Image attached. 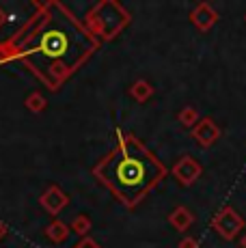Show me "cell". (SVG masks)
Returning <instances> with one entry per match:
<instances>
[{"mask_svg":"<svg viewBox=\"0 0 246 248\" xmlns=\"http://www.w3.org/2000/svg\"><path fill=\"white\" fill-rule=\"evenodd\" d=\"M214 227L218 229L227 240H231V237H233L235 233L242 229V220H240V216H238V214H233L231 209H225V212L220 214L218 220L214 222Z\"/></svg>","mask_w":246,"mask_h":248,"instance_id":"3957f363","label":"cell"},{"mask_svg":"<svg viewBox=\"0 0 246 248\" xmlns=\"http://www.w3.org/2000/svg\"><path fill=\"white\" fill-rule=\"evenodd\" d=\"M104 164H110V177H106V181L123 199L125 192H130V203L136 201L140 192L149 190L162 175V169L149 154H132L130 149H121L115 158L106 160Z\"/></svg>","mask_w":246,"mask_h":248,"instance_id":"6da1fadb","label":"cell"},{"mask_svg":"<svg viewBox=\"0 0 246 248\" xmlns=\"http://www.w3.org/2000/svg\"><path fill=\"white\" fill-rule=\"evenodd\" d=\"M26 106H28V108H31V110L39 112V110H44V108H46V99H44V97H41V95H39V93H32V95H31V97H28V99H26Z\"/></svg>","mask_w":246,"mask_h":248,"instance_id":"30bf717a","label":"cell"},{"mask_svg":"<svg viewBox=\"0 0 246 248\" xmlns=\"http://www.w3.org/2000/svg\"><path fill=\"white\" fill-rule=\"evenodd\" d=\"M171 222H173V225L177 227V229H186V227L192 222V216H190V214H188L184 207H179L177 212H175L173 216H171Z\"/></svg>","mask_w":246,"mask_h":248,"instance_id":"9c48e42d","label":"cell"},{"mask_svg":"<svg viewBox=\"0 0 246 248\" xmlns=\"http://www.w3.org/2000/svg\"><path fill=\"white\" fill-rule=\"evenodd\" d=\"M46 235H48L52 242H63L65 237H67V227H65L63 222H52L48 227V231H46Z\"/></svg>","mask_w":246,"mask_h":248,"instance_id":"ba28073f","label":"cell"},{"mask_svg":"<svg viewBox=\"0 0 246 248\" xmlns=\"http://www.w3.org/2000/svg\"><path fill=\"white\" fill-rule=\"evenodd\" d=\"M39 47H41V52H44L46 56L56 59V56L65 54V50H67V37H65L61 31H50V32H46V35L41 37Z\"/></svg>","mask_w":246,"mask_h":248,"instance_id":"7a4b0ae2","label":"cell"},{"mask_svg":"<svg viewBox=\"0 0 246 248\" xmlns=\"http://www.w3.org/2000/svg\"><path fill=\"white\" fill-rule=\"evenodd\" d=\"M41 205H44L50 214H59L61 209L67 205V197H65L56 186H52V188H48L44 192V197H41Z\"/></svg>","mask_w":246,"mask_h":248,"instance_id":"277c9868","label":"cell"},{"mask_svg":"<svg viewBox=\"0 0 246 248\" xmlns=\"http://www.w3.org/2000/svg\"><path fill=\"white\" fill-rule=\"evenodd\" d=\"M216 136H218V127H216L210 119H205V121L195 130V138L201 142V145H212Z\"/></svg>","mask_w":246,"mask_h":248,"instance_id":"8992f818","label":"cell"},{"mask_svg":"<svg viewBox=\"0 0 246 248\" xmlns=\"http://www.w3.org/2000/svg\"><path fill=\"white\" fill-rule=\"evenodd\" d=\"M242 244H244V248H246V237H244V242H242Z\"/></svg>","mask_w":246,"mask_h":248,"instance_id":"2e32d148","label":"cell"},{"mask_svg":"<svg viewBox=\"0 0 246 248\" xmlns=\"http://www.w3.org/2000/svg\"><path fill=\"white\" fill-rule=\"evenodd\" d=\"M143 91H151V89H149V84L138 82V84H136V87H134V95H136V97H138V99H145V97H143Z\"/></svg>","mask_w":246,"mask_h":248,"instance_id":"7c38bea8","label":"cell"},{"mask_svg":"<svg viewBox=\"0 0 246 248\" xmlns=\"http://www.w3.org/2000/svg\"><path fill=\"white\" fill-rule=\"evenodd\" d=\"M4 233H7V227H4L2 222H0V240H2V237H4Z\"/></svg>","mask_w":246,"mask_h":248,"instance_id":"5bb4252c","label":"cell"},{"mask_svg":"<svg viewBox=\"0 0 246 248\" xmlns=\"http://www.w3.org/2000/svg\"><path fill=\"white\" fill-rule=\"evenodd\" d=\"M2 20H4V13H2V11H0V24H2Z\"/></svg>","mask_w":246,"mask_h":248,"instance_id":"9a60e30c","label":"cell"},{"mask_svg":"<svg viewBox=\"0 0 246 248\" xmlns=\"http://www.w3.org/2000/svg\"><path fill=\"white\" fill-rule=\"evenodd\" d=\"M89 218L87 216H80V218H76L74 220V231H78V233H84V231H89Z\"/></svg>","mask_w":246,"mask_h":248,"instance_id":"8fae6325","label":"cell"},{"mask_svg":"<svg viewBox=\"0 0 246 248\" xmlns=\"http://www.w3.org/2000/svg\"><path fill=\"white\" fill-rule=\"evenodd\" d=\"M201 173V166H197L192 160H182L177 166H175V175H177L179 179L184 181V184H190V181H195V177Z\"/></svg>","mask_w":246,"mask_h":248,"instance_id":"5b68a950","label":"cell"},{"mask_svg":"<svg viewBox=\"0 0 246 248\" xmlns=\"http://www.w3.org/2000/svg\"><path fill=\"white\" fill-rule=\"evenodd\" d=\"M76 248H99V246H97L93 240H84V242H80V244L76 246Z\"/></svg>","mask_w":246,"mask_h":248,"instance_id":"4fadbf2b","label":"cell"},{"mask_svg":"<svg viewBox=\"0 0 246 248\" xmlns=\"http://www.w3.org/2000/svg\"><path fill=\"white\" fill-rule=\"evenodd\" d=\"M195 22H197L201 28H207L212 22H216V16L205 7V4H203V7H199L197 11H195Z\"/></svg>","mask_w":246,"mask_h":248,"instance_id":"52a82bcc","label":"cell"}]
</instances>
